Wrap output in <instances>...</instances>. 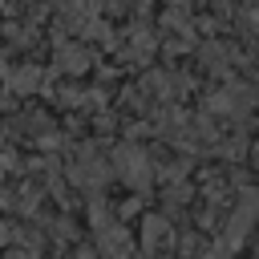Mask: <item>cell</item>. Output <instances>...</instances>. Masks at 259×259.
<instances>
[{
	"mask_svg": "<svg viewBox=\"0 0 259 259\" xmlns=\"http://www.w3.org/2000/svg\"><path fill=\"white\" fill-rule=\"evenodd\" d=\"M117 174H121L125 182H134V186H146V182H150V162H146V154L134 150V146H121V150H117Z\"/></svg>",
	"mask_w": 259,
	"mask_h": 259,
	"instance_id": "cell-1",
	"label": "cell"
},
{
	"mask_svg": "<svg viewBox=\"0 0 259 259\" xmlns=\"http://www.w3.org/2000/svg\"><path fill=\"white\" fill-rule=\"evenodd\" d=\"M166 239H170L166 223H162V219H146V251H158V247H166Z\"/></svg>",
	"mask_w": 259,
	"mask_h": 259,
	"instance_id": "cell-2",
	"label": "cell"
},
{
	"mask_svg": "<svg viewBox=\"0 0 259 259\" xmlns=\"http://www.w3.org/2000/svg\"><path fill=\"white\" fill-rule=\"evenodd\" d=\"M12 259H36V255H12Z\"/></svg>",
	"mask_w": 259,
	"mask_h": 259,
	"instance_id": "cell-3",
	"label": "cell"
}]
</instances>
